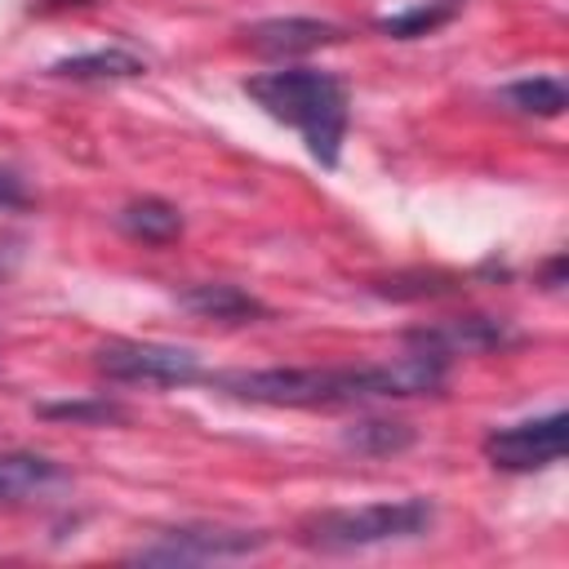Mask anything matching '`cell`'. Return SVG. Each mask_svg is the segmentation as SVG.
Masks as SVG:
<instances>
[{
	"instance_id": "1",
	"label": "cell",
	"mask_w": 569,
	"mask_h": 569,
	"mask_svg": "<svg viewBox=\"0 0 569 569\" xmlns=\"http://www.w3.org/2000/svg\"><path fill=\"white\" fill-rule=\"evenodd\" d=\"M449 360L413 347L387 365H329V369H227L213 373L209 387L253 400V405H289V409H325V405H360L391 396H427L440 391Z\"/></svg>"
},
{
	"instance_id": "2",
	"label": "cell",
	"mask_w": 569,
	"mask_h": 569,
	"mask_svg": "<svg viewBox=\"0 0 569 569\" xmlns=\"http://www.w3.org/2000/svg\"><path fill=\"white\" fill-rule=\"evenodd\" d=\"M244 93L280 124L298 129L307 151L325 164L338 169L342 138H347V84L329 71L311 67H284V71H262L244 80Z\"/></svg>"
},
{
	"instance_id": "3",
	"label": "cell",
	"mask_w": 569,
	"mask_h": 569,
	"mask_svg": "<svg viewBox=\"0 0 569 569\" xmlns=\"http://www.w3.org/2000/svg\"><path fill=\"white\" fill-rule=\"evenodd\" d=\"M436 520L431 498H396L365 507H329L298 520V542L311 551H360L396 538H418Z\"/></svg>"
},
{
	"instance_id": "4",
	"label": "cell",
	"mask_w": 569,
	"mask_h": 569,
	"mask_svg": "<svg viewBox=\"0 0 569 569\" xmlns=\"http://www.w3.org/2000/svg\"><path fill=\"white\" fill-rule=\"evenodd\" d=\"M98 373L111 382H151V387H187L200 378V356L191 347L169 342H107L98 347Z\"/></svg>"
},
{
	"instance_id": "5",
	"label": "cell",
	"mask_w": 569,
	"mask_h": 569,
	"mask_svg": "<svg viewBox=\"0 0 569 569\" xmlns=\"http://www.w3.org/2000/svg\"><path fill=\"white\" fill-rule=\"evenodd\" d=\"M565 409H551L542 418L516 422V427H498L485 436V458L502 471H538L565 458Z\"/></svg>"
},
{
	"instance_id": "6",
	"label": "cell",
	"mask_w": 569,
	"mask_h": 569,
	"mask_svg": "<svg viewBox=\"0 0 569 569\" xmlns=\"http://www.w3.org/2000/svg\"><path fill=\"white\" fill-rule=\"evenodd\" d=\"M267 542V533H249V529H169L160 533L151 547H138L129 560L138 565H204V560H231V556H249Z\"/></svg>"
},
{
	"instance_id": "7",
	"label": "cell",
	"mask_w": 569,
	"mask_h": 569,
	"mask_svg": "<svg viewBox=\"0 0 569 569\" xmlns=\"http://www.w3.org/2000/svg\"><path fill=\"white\" fill-rule=\"evenodd\" d=\"M347 31L333 27V22H320V18H267V22H253L244 31V44L262 58H293V53H311V49H325V44H338Z\"/></svg>"
},
{
	"instance_id": "8",
	"label": "cell",
	"mask_w": 569,
	"mask_h": 569,
	"mask_svg": "<svg viewBox=\"0 0 569 569\" xmlns=\"http://www.w3.org/2000/svg\"><path fill=\"white\" fill-rule=\"evenodd\" d=\"M516 333L493 320V316H462V320H445V325H431V329H413L409 342L422 347V351H436L445 360L453 356H471V351H493V347H507Z\"/></svg>"
},
{
	"instance_id": "9",
	"label": "cell",
	"mask_w": 569,
	"mask_h": 569,
	"mask_svg": "<svg viewBox=\"0 0 569 569\" xmlns=\"http://www.w3.org/2000/svg\"><path fill=\"white\" fill-rule=\"evenodd\" d=\"M116 227L138 244H173L182 236V213L169 200L142 196V200H133L116 213Z\"/></svg>"
},
{
	"instance_id": "10",
	"label": "cell",
	"mask_w": 569,
	"mask_h": 569,
	"mask_svg": "<svg viewBox=\"0 0 569 569\" xmlns=\"http://www.w3.org/2000/svg\"><path fill=\"white\" fill-rule=\"evenodd\" d=\"M178 302L204 320H227V325H244L253 316H267V307L236 284H191L178 293Z\"/></svg>"
},
{
	"instance_id": "11",
	"label": "cell",
	"mask_w": 569,
	"mask_h": 569,
	"mask_svg": "<svg viewBox=\"0 0 569 569\" xmlns=\"http://www.w3.org/2000/svg\"><path fill=\"white\" fill-rule=\"evenodd\" d=\"M142 71L147 62L129 49H93V53H76L49 67V76H67V80H133Z\"/></svg>"
},
{
	"instance_id": "12",
	"label": "cell",
	"mask_w": 569,
	"mask_h": 569,
	"mask_svg": "<svg viewBox=\"0 0 569 569\" xmlns=\"http://www.w3.org/2000/svg\"><path fill=\"white\" fill-rule=\"evenodd\" d=\"M62 480V467L44 453H0V498H27Z\"/></svg>"
},
{
	"instance_id": "13",
	"label": "cell",
	"mask_w": 569,
	"mask_h": 569,
	"mask_svg": "<svg viewBox=\"0 0 569 569\" xmlns=\"http://www.w3.org/2000/svg\"><path fill=\"white\" fill-rule=\"evenodd\" d=\"M342 445L365 453V458H387V453H405L413 445V431L405 422H391V418H365V422L342 431Z\"/></svg>"
},
{
	"instance_id": "14",
	"label": "cell",
	"mask_w": 569,
	"mask_h": 569,
	"mask_svg": "<svg viewBox=\"0 0 569 569\" xmlns=\"http://www.w3.org/2000/svg\"><path fill=\"white\" fill-rule=\"evenodd\" d=\"M502 98H507L516 111H525V116H560V111L569 107V89H565V80H556V76L511 80V84L502 89Z\"/></svg>"
},
{
	"instance_id": "15",
	"label": "cell",
	"mask_w": 569,
	"mask_h": 569,
	"mask_svg": "<svg viewBox=\"0 0 569 569\" xmlns=\"http://www.w3.org/2000/svg\"><path fill=\"white\" fill-rule=\"evenodd\" d=\"M458 13V0H440V4H418V9H405V13H391L378 22L382 36H396V40H413V36H431L436 27H445L449 18Z\"/></svg>"
},
{
	"instance_id": "16",
	"label": "cell",
	"mask_w": 569,
	"mask_h": 569,
	"mask_svg": "<svg viewBox=\"0 0 569 569\" xmlns=\"http://www.w3.org/2000/svg\"><path fill=\"white\" fill-rule=\"evenodd\" d=\"M44 418H67V422H93V427H107V422H124V409L116 400H67V405H40Z\"/></svg>"
},
{
	"instance_id": "17",
	"label": "cell",
	"mask_w": 569,
	"mask_h": 569,
	"mask_svg": "<svg viewBox=\"0 0 569 569\" xmlns=\"http://www.w3.org/2000/svg\"><path fill=\"white\" fill-rule=\"evenodd\" d=\"M22 200H27L22 182H18L13 173H4V169H0V209H18Z\"/></svg>"
},
{
	"instance_id": "18",
	"label": "cell",
	"mask_w": 569,
	"mask_h": 569,
	"mask_svg": "<svg viewBox=\"0 0 569 569\" xmlns=\"http://www.w3.org/2000/svg\"><path fill=\"white\" fill-rule=\"evenodd\" d=\"M4 271H9V249L0 244V276H4Z\"/></svg>"
}]
</instances>
